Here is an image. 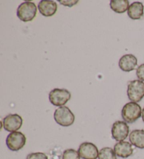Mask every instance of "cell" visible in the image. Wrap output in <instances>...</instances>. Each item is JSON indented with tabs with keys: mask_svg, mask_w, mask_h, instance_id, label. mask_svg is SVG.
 Here are the masks:
<instances>
[{
	"mask_svg": "<svg viewBox=\"0 0 144 159\" xmlns=\"http://www.w3.org/2000/svg\"><path fill=\"white\" fill-rule=\"evenodd\" d=\"M71 98V93L66 89H54L49 93V98L50 102L54 106L63 107Z\"/></svg>",
	"mask_w": 144,
	"mask_h": 159,
	"instance_id": "5b68a950",
	"label": "cell"
},
{
	"mask_svg": "<svg viewBox=\"0 0 144 159\" xmlns=\"http://www.w3.org/2000/svg\"><path fill=\"white\" fill-rule=\"evenodd\" d=\"M6 143L7 147L10 150L13 152H17L23 149L25 146L26 143V138L21 132L18 131L13 132L7 136Z\"/></svg>",
	"mask_w": 144,
	"mask_h": 159,
	"instance_id": "8992f818",
	"label": "cell"
},
{
	"mask_svg": "<svg viewBox=\"0 0 144 159\" xmlns=\"http://www.w3.org/2000/svg\"><path fill=\"white\" fill-rule=\"evenodd\" d=\"M143 4L139 2H135L130 5L127 13L132 20H139L143 16Z\"/></svg>",
	"mask_w": 144,
	"mask_h": 159,
	"instance_id": "4fadbf2b",
	"label": "cell"
},
{
	"mask_svg": "<svg viewBox=\"0 0 144 159\" xmlns=\"http://www.w3.org/2000/svg\"><path fill=\"white\" fill-rule=\"evenodd\" d=\"M98 159H118L114 149L110 147H104L99 151Z\"/></svg>",
	"mask_w": 144,
	"mask_h": 159,
	"instance_id": "2e32d148",
	"label": "cell"
},
{
	"mask_svg": "<svg viewBox=\"0 0 144 159\" xmlns=\"http://www.w3.org/2000/svg\"><path fill=\"white\" fill-rule=\"evenodd\" d=\"M37 7L31 2H23L17 9V16L21 20L29 22L32 20L37 15Z\"/></svg>",
	"mask_w": 144,
	"mask_h": 159,
	"instance_id": "3957f363",
	"label": "cell"
},
{
	"mask_svg": "<svg viewBox=\"0 0 144 159\" xmlns=\"http://www.w3.org/2000/svg\"><path fill=\"white\" fill-rule=\"evenodd\" d=\"M129 127L125 121L118 120L113 123L111 133L113 138L118 142H122L129 135Z\"/></svg>",
	"mask_w": 144,
	"mask_h": 159,
	"instance_id": "52a82bcc",
	"label": "cell"
},
{
	"mask_svg": "<svg viewBox=\"0 0 144 159\" xmlns=\"http://www.w3.org/2000/svg\"><path fill=\"white\" fill-rule=\"evenodd\" d=\"M57 4L54 1L42 0L38 4V9L41 15L46 17L54 16L57 11Z\"/></svg>",
	"mask_w": 144,
	"mask_h": 159,
	"instance_id": "7c38bea8",
	"label": "cell"
},
{
	"mask_svg": "<svg viewBox=\"0 0 144 159\" xmlns=\"http://www.w3.org/2000/svg\"><path fill=\"white\" fill-rule=\"evenodd\" d=\"M78 152L80 157L83 159H96L98 158V148L91 142H84L80 144Z\"/></svg>",
	"mask_w": 144,
	"mask_h": 159,
	"instance_id": "9c48e42d",
	"label": "cell"
},
{
	"mask_svg": "<svg viewBox=\"0 0 144 159\" xmlns=\"http://www.w3.org/2000/svg\"><path fill=\"white\" fill-rule=\"evenodd\" d=\"M27 159H48V157L44 153L36 152L27 155Z\"/></svg>",
	"mask_w": 144,
	"mask_h": 159,
	"instance_id": "ac0fdd59",
	"label": "cell"
},
{
	"mask_svg": "<svg viewBox=\"0 0 144 159\" xmlns=\"http://www.w3.org/2000/svg\"><path fill=\"white\" fill-rule=\"evenodd\" d=\"M78 152L73 149H66L63 153V159H80Z\"/></svg>",
	"mask_w": 144,
	"mask_h": 159,
	"instance_id": "e0dca14e",
	"label": "cell"
},
{
	"mask_svg": "<svg viewBox=\"0 0 144 159\" xmlns=\"http://www.w3.org/2000/svg\"><path fill=\"white\" fill-rule=\"evenodd\" d=\"M127 95L132 102L137 103L144 97V83L140 80L129 82L127 89Z\"/></svg>",
	"mask_w": 144,
	"mask_h": 159,
	"instance_id": "277c9868",
	"label": "cell"
},
{
	"mask_svg": "<svg viewBox=\"0 0 144 159\" xmlns=\"http://www.w3.org/2000/svg\"><path fill=\"white\" fill-rule=\"evenodd\" d=\"M137 62V58L134 55L127 54L120 58L119 61V67L124 72H131L135 70Z\"/></svg>",
	"mask_w": 144,
	"mask_h": 159,
	"instance_id": "8fae6325",
	"label": "cell"
},
{
	"mask_svg": "<svg viewBox=\"0 0 144 159\" xmlns=\"http://www.w3.org/2000/svg\"><path fill=\"white\" fill-rule=\"evenodd\" d=\"M54 119L58 124L68 127L74 122V115L68 107L63 106L58 108L54 112Z\"/></svg>",
	"mask_w": 144,
	"mask_h": 159,
	"instance_id": "7a4b0ae2",
	"label": "cell"
},
{
	"mask_svg": "<svg viewBox=\"0 0 144 159\" xmlns=\"http://www.w3.org/2000/svg\"><path fill=\"white\" fill-rule=\"evenodd\" d=\"M129 142L138 149H144V130H134L129 134Z\"/></svg>",
	"mask_w": 144,
	"mask_h": 159,
	"instance_id": "5bb4252c",
	"label": "cell"
},
{
	"mask_svg": "<svg viewBox=\"0 0 144 159\" xmlns=\"http://www.w3.org/2000/svg\"><path fill=\"white\" fill-rule=\"evenodd\" d=\"M141 116H142V119H143V121L144 122V107L142 110V115H141Z\"/></svg>",
	"mask_w": 144,
	"mask_h": 159,
	"instance_id": "44dd1931",
	"label": "cell"
},
{
	"mask_svg": "<svg viewBox=\"0 0 144 159\" xmlns=\"http://www.w3.org/2000/svg\"><path fill=\"white\" fill-rule=\"evenodd\" d=\"M59 2L61 4L64 5L65 7H73V5H75L78 3V1H64V0H59Z\"/></svg>",
	"mask_w": 144,
	"mask_h": 159,
	"instance_id": "ffe728a7",
	"label": "cell"
},
{
	"mask_svg": "<svg viewBox=\"0 0 144 159\" xmlns=\"http://www.w3.org/2000/svg\"><path fill=\"white\" fill-rule=\"evenodd\" d=\"M110 6L115 12L122 13L128 10L129 2L128 0H111Z\"/></svg>",
	"mask_w": 144,
	"mask_h": 159,
	"instance_id": "9a60e30c",
	"label": "cell"
},
{
	"mask_svg": "<svg viewBox=\"0 0 144 159\" xmlns=\"http://www.w3.org/2000/svg\"><path fill=\"white\" fill-rule=\"evenodd\" d=\"M4 128L8 132H16L23 125V119L17 114H9L3 119Z\"/></svg>",
	"mask_w": 144,
	"mask_h": 159,
	"instance_id": "ba28073f",
	"label": "cell"
},
{
	"mask_svg": "<svg viewBox=\"0 0 144 159\" xmlns=\"http://www.w3.org/2000/svg\"><path fill=\"white\" fill-rule=\"evenodd\" d=\"M137 76L138 80L144 81V64L141 65L137 70Z\"/></svg>",
	"mask_w": 144,
	"mask_h": 159,
	"instance_id": "d6986e66",
	"label": "cell"
},
{
	"mask_svg": "<svg viewBox=\"0 0 144 159\" xmlns=\"http://www.w3.org/2000/svg\"><path fill=\"white\" fill-rule=\"evenodd\" d=\"M142 115V109L137 103L131 102L127 103L122 110V117L127 123H132L139 119Z\"/></svg>",
	"mask_w": 144,
	"mask_h": 159,
	"instance_id": "6da1fadb",
	"label": "cell"
},
{
	"mask_svg": "<svg viewBox=\"0 0 144 159\" xmlns=\"http://www.w3.org/2000/svg\"><path fill=\"white\" fill-rule=\"evenodd\" d=\"M114 152L118 157L127 158L133 154L134 149L132 148V144L129 142L122 141L115 144Z\"/></svg>",
	"mask_w": 144,
	"mask_h": 159,
	"instance_id": "30bf717a",
	"label": "cell"
}]
</instances>
